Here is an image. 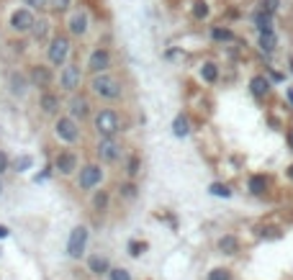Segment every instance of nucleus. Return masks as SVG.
Wrapping results in <instances>:
<instances>
[{"mask_svg": "<svg viewBox=\"0 0 293 280\" xmlns=\"http://www.w3.org/2000/svg\"><path fill=\"white\" fill-rule=\"evenodd\" d=\"M31 165H34V160H31V157H18V160H16V170H18V172L29 170Z\"/></svg>", "mask_w": 293, "mask_h": 280, "instance_id": "nucleus-29", "label": "nucleus"}, {"mask_svg": "<svg viewBox=\"0 0 293 280\" xmlns=\"http://www.w3.org/2000/svg\"><path fill=\"white\" fill-rule=\"evenodd\" d=\"M44 34H47V21H39V26H36V39H44Z\"/></svg>", "mask_w": 293, "mask_h": 280, "instance_id": "nucleus-31", "label": "nucleus"}, {"mask_svg": "<svg viewBox=\"0 0 293 280\" xmlns=\"http://www.w3.org/2000/svg\"><path fill=\"white\" fill-rule=\"evenodd\" d=\"M77 167V157L75 155H70V152H64V155H59L57 157V170L62 172V175H70V172Z\"/></svg>", "mask_w": 293, "mask_h": 280, "instance_id": "nucleus-11", "label": "nucleus"}, {"mask_svg": "<svg viewBox=\"0 0 293 280\" xmlns=\"http://www.w3.org/2000/svg\"><path fill=\"white\" fill-rule=\"evenodd\" d=\"M11 26L16 29V31H29V29H34L36 26V21H34V16L29 13V11H16L13 13V18H11Z\"/></svg>", "mask_w": 293, "mask_h": 280, "instance_id": "nucleus-8", "label": "nucleus"}, {"mask_svg": "<svg viewBox=\"0 0 293 280\" xmlns=\"http://www.w3.org/2000/svg\"><path fill=\"white\" fill-rule=\"evenodd\" d=\"M90 272H95V275H101V272H108V260L106 257H90Z\"/></svg>", "mask_w": 293, "mask_h": 280, "instance_id": "nucleus-18", "label": "nucleus"}, {"mask_svg": "<svg viewBox=\"0 0 293 280\" xmlns=\"http://www.w3.org/2000/svg\"><path fill=\"white\" fill-rule=\"evenodd\" d=\"M52 3H54V8H57V11H64L67 6H70V0H52Z\"/></svg>", "mask_w": 293, "mask_h": 280, "instance_id": "nucleus-35", "label": "nucleus"}, {"mask_svg": "<svg viewBox=\"0 0 293 280\" xmlns=\"http://www.w3.org/2000/svg\"><path fill=\"white\" fill-rule=\"evenodd\" d=\"M262 6H265V13H270V11H275V8H278V0H265Z\"/></svg>", "mask_w": 293, "mask_h": 280, "instance_id": "nucleus-34", "label": "nucleus"}, {"mask_svg": "<svg viewBox=\"0 0 293 280\" xmlns=\"http://www.w3.org/2000/svg\"><path fill=\"white\" fill-rule=\"evenodd\" d=\"M85 244H87V229L85 226L72 229L70 242H67V254H70V257H80L85 252Z\"/></svg>", "mask_w": 293, "mask_h": 280, "instance_id": "nucleus-3", "label": "nucleus"}, {"mask_svg": "<svg viewBox=\"0 0 293 280\" xmlns=\"http://www.w3.org/2000/svg\"><path fill=\"white\" fill-rule=\"evenodd\" d=\"M267 185H270V180H267L265 175L250 178V193H252V196H262V193L267 190Z\"/></svg>", "mask_w": 293, "mask_h": 280, "instance_id": "nucleus-13", "label": "nucleus"}, {"mask_svg": "<svg viewBox=\"0 0 293 280\" xmlns=\"http://www.w3.org/2000/svg\"><path fill=\"white\" fill-rule=\"evenodd\" d=\"M8 170V157H6V152H0V172H6Z\"/></svg>", "mask_w": 293, "mask_h": 280, "instance_id": "nucleus-36", "label": "nucleus"}, {"mask_svg": "<svg viewBox=\"0 0 293 280\" xmlns=\"http://www.w3.org/2000/svg\"><path fill=\"white\" fill-rule=\"evenodd\" d=\"M26 3H29L31 8H41V6H47V0H26Z\"/></svg>", "mask_w": 293, "mask_h": 280, "instance_id": "nucleus-37", "label": "nucleus"}, {"mask_svg": "<svg viewBox=\"0 0 293 280\" xmlns=\"http://www.w3.org/2000/svg\"><path fill=\"white\" fill-rule=\"evenodd\" d=\"M70 113H72L75 118H77V116H80V118L87 116V100H85V98H72V100H70Z\"/></svg>", "mask_w": 293, "mask_h": 280, "instance_id": "nucleus-17", "label": "nucleus"}, {"mask_svg": "<svg viewBox=\"0 0 293 280\" xmlns=\"http://www.w3.org/2000/svg\"><path fill=\"white\" fill-rule=\"evenodd\" d=\"M260 49H262L265 54H273V52L278 49V39H275V34H260Z\"/></svg>", "mask_w": 293, "mask_h": 280, "instance_id": "nucleus-15", "label": "nucleus"}, {"mask_svg": "<svg viewBox=\"0 0 293 280\" xmlns=\"http://www.w3.org/2000/svg\"><path fill=\"white\" fill-rule=\"evenodd\" d=\"M290 72H293V59H290Z\"/></svg>", "mask_w": 293, "mask_h": 280, "instance_id": "nucleus-43", "label": "nucleus"}, {"mask_svg": "<svg viewBox=\"0 0 293 280\" xmlns=\"http://www.w3.org/2000/svg\"><path fill=\"white\" fill-rule=\"evenodd\" d=\"M54 128H57V136L64 139V142H77V136H80V131H77V126H75L72 118H59Z\"/></svg>", "mask_w": 293, "mask_h": 280, "instance_id": "nucleus-7", "label": "nucleus"}, {"mask_svg": "<svg viewBox=\"0 0 293 280\" xmlns=\"http://www.w3.org/2000/svg\"><path fill=\"white\" fill-rule=\"evenodd\" d=\"M70 31H72V34H77V36L87 31V16H85V13H77V16L70 21Z\"/></svg>", "mask_w": 293, "mask_h": 280, "instance_id": "nucleus-16", "label": "nucleus"}, {"mask_svg": "<svg viewBox=\"0 0 293 280\" xmlns=\"http://www.w3.org/2000/svg\"><path fill=\"white\" fill-rule=\"evenodd\" d=\"M93 90L103 98H119L121 95V85L114 80V77H108V75H95L93 77Z\"/></svg>", "mask_w": 293, "mask_h": 280, "instance_id": "nucleus-2", "label": "nucleus"}, {"mask_svg": "<svg viewBox=\"0 0 293 280\" xmlns=\"http://www.w3.org/2000/svg\"><path fill=\"white\" fill-rule=\"evenodd\" d=\"M49 77H52V75H49L47 67H36V70L31 72V80H34L36 85H49Z\"/></svg>", "mask_w": 293, "mask_h": 280, "instance_id": "nucleus-21", "label": "nucleus"}, {"mask_svg": "<svg viewBox=\"0 0 293 280\" xmlns=\"http://www.w3.org/2000/svg\"><path fill=\"white\" fill-rule=\"evenodd\" d=\"M139 172V160H131L129 162V175H137Z\"/></svg>", "mask_w": 293, "mask_h": 280, "instance_id": "nucleus-33", "label": "nucleus"}, {"mask_svg": "<svg viewBox=\"0 0 293 280\" xmlns=\"http://www.w3.org/2000/svg\"><path fill=\"white\" fill-rule=\"evenodd\" d=\"M209 280H232V272L224 270V267H216V270L209 272Z\"/></svg>", "mask_w": 293, "mask_h": 280, "instance_id": "nucleus-25", "label": "nucleus"}, {"mask_svg": "<svg viewBox=\"0 0 293 280\" xmlns=\"http://www.w3.org/2000/svg\"><path fill=\"white\" fill-rule=\"evenodd\" d=\"M288 178H290V180H293V165H290V167H288Z\"/></svg>", "mask_w": 293, "mask_h": 280, "instance_id": "nucleus-41", "label": "nucleus"}, {"mask_svg": "<svg viewBox=\"0 0 293 280\" xmlns=\"http://www.w3.org/2000/svg\"><path fill=\"white\" fill-rule=\"evenodd\" d=\"M98 155H101V160H106V162H114L116 157H119V144L114 142V139H103L101 144H98Z\"/></svg>", "mask_w": 293, "mask_h": 280, "instance_id": "nucleus-10", "label": "nucleus"}, {"mask_svg": "<svg viewBox=\"0 0 293 280\" xmlns=\"http://www.w3.org/2000/svg\"><path fill=\"white\" fill-rule=\"evenodd\" d=\"M67 52H70V41H67V36H54L52 44H49V62L62 64L67 59Z\"/></svg>", "mask_w": 293, "mask_h": 280, "instance_id": "nucleus-4", "label": "nucleus"}, {"mask_svg": "<svg viewBox=\"0 0 293 280\" xmlns=\"http://www.w3.org/2000/svg\"><path fill=\"white\" fill-rule=\"evenodd\" d=\"M108 198H106V193H101V196H95V208H106Z\"/></svg>", "mask_w": 293, "mask_h": 280, "instance_id": "nucleus-32", "label": "nucleus"}, {"mask_svg": "<svg viewBox=\"0 0 293 280\" xmlns=\"http://www.w3.org/2000/svg\"><path fill=\"white\" fill-rule=\"evenodd\" d=\"M111 280H131V275H129V270L116 267V270H111Z\"/></svg>", "mask_w": 293, "mask_h": 280, "instance_id": "nucleus-28", "label": "nucleus"}, {"mask_svg": "<svg viewBox=\"0 0 293 280\" xmlns=\"http://www.w3.org/2000/svg\"><path fill=\"white\" fill-rule=\"evenodd\" d=\"M11 90H13V93H18V95L26 90V80H24V75H18V72H13V75H11Z\"/></svg>", "mask_w": 293, "mask_h": 280, "instance_id": "nucleus-23", "label": "nucleus"}, {"mask_svg": "<svg viewBox=\"0 0 293 280\" xmlns=\"http://www.w3.org/2000/svg\"><path fill=\"white\" fill-rule=\"evenodd\" d=\"M124 193H126L129 198H134V196H137V188H134V185H126V188H124Z\"/></svg>", "mask_w": 293, "mask_h": 280, "instance_id": "nucleus-38", "label": "nucleus"}, {"mask_svg": "<svg viewBox=\"0 0 293 280\" xmlns=\"http://www.w3.org/2000/svg\"><path fill=\"white\" fill-rule=\"evenodd\" d=\"M101 178H103L101 167H95V165H87L85 170H80V188H85V190L95 188V185L101 183Z\"/></svg>", "mask_w": 293, "mask_h": 280, "instance_id": "nucleus-6", "label": "nucleus"}, {"mask_svg": "<svg viewBox=\"0 0 293 280\" xmlns=\"http://www.w3.org/2000/svg\"><path fill=\"white\" fill-rule=\"evenodd\" d=\"M250 90H252V95H255V98H265V95L270 93V82H267L265 77H252Z\"/></svg>", "mask_w": 293, "mask_h": 280, "instance_id": "nucleus-12", "label": "nucleus"}, {"mask_svg": "<svg viewBox=\"0 0 293 280\" xmlns=\"http://www.w3.org/2000/svg\"><path fill=\"white\" fill-rule=\"evenodd\" d=\"M108 64H111V57L106 49H95L93 54H90V62H87V67L93 70V72H106L108 70Z\"/></svg>", "mask_w": 293, "mask_h": 280, "instance_id": "nucleus-9", "label": "nucleus"}, {"mask_svg": "<svg viewBox=\"0 0 293 280\" xmlns=\"http://www.w3.org/2000/svg\"><path fill=\"white\" fill-rule=\"evenodd\" d=\"M219 249H221L224 254H234V252L239 249V242H237V236H232V234L221 236V239H219Z\"/></svg>", "mask_w": 293, "mask_h": 280, "instance_id": "nucleus-14", "label": "nucleus"}, {"mask_svg": "<svg viewBox=\"0 0 293 280\" xmlns=\"http://www.w3.org/2000/svg\"><path fill=\"white\" fill-rule=\"evenodd\" d=\"M129 249H131V254H134V257H139V254H142V249H144V244L131 242V244H129Z\"/></svg>", "mask_w": 293, "mask_h": 280, "instance_id": "nucleus-30", "label": "nucleus"}, {"mask_svg": "<svg viewBox=\"0 0 293 280\" xmlns=\"http://www.w3.org/2000/svg\"><path fill=\"white\" fill-rule=\"evenodd\" d=\"M41 108H44V113H54V111L59 108V100H57L54 95H49V93H47V95L41 98Z\"/></svg>", "mask_w": 293, "mask_h": 280, "instance_id": "nucleus-22", "label": "nucleus"}, {"mask_svg": "<svg viewBox=\"0 0 293 280\" xmlns=\"http://www.w3.org/2000/svg\"><path fill=\"white\" fill-rule=\"evenodd\" d=\"M6 236H8V229H6V226H0V239H6Z\"/></svg>", "mask_w": 293, "mask_h": 280, "instance_id": "nucleus-39", "label": "nucleus"}, {"mask_svg": "<svg viewBox=\"0 0 293 280\" xmlns=\"http://www.w3.org/2000/svg\"><path fill=\"white\" fill-rule=\"evenodd\" d=\"M193 16H196V18H206V16H209V6L204 3V0L193 3Z\"/></svg>", "mask_w": 293, "mask_h": 280, "instance_id": "nucleus-27", "label": "nucleus"}, {"mask_svg": "<svg viewBox=\"0 0 293 280\" xmlns=\"http://www.w3.org/2000/svg\"><path fill=\"white\" fill-rule=\"evenodd\" d=\"M172 131H175V136H188V118L185 116H177L175 118V123H172Z\"/></svg>", "mask_w": 293, "mask_h": 280, "instance_id": "nucleus-19", "label": "nucleus"}, {"mask_svg": "<svg viewBox=\"0 0 293 280\" xmlns=\"http://www.w3.org/2000/svg\"><path fill=\"white\" fill-rule=\"evenodd\" d=\"M201 77H204L206 82H214L219 77V70H216V64L214 62H206L204 67H201Z\"/></svg>", "mask_w": 293, "mask_h": 280, "instance_id": "nucleus-20", "label": "nucleus"}, {"mask_svg": "<svg viewBox=\"0 0 293 280\" xmlns=\"http://www.w3.org/2000/svg\"><path fill=\"white\" fill-rule=\"evenodd\" d=\"M288 100H290V105H293V88L288 90Z\"/></svg>", "mask_w": 293, "mask_h": 280, "instance_id": "nucleus-40", "label": "nucleus"}, {"mask_svg": "<svg viewBox=\"0 0 293 280\" xmlns=\"http://www.w3.org/2000/svg\"><path fill=\"white\" fill-rule=\"evenodd\" d=\"M95 128L108 139V136H114L119 128H121V121H119V113L116 111H101L95 116Z\"/></svg>", "mask_w": 293, "mask_h": 280, "instance_id": "nucleus-1", "label": "nucleus"}, {"mask_svg": "<svg viewBox=\"0 0 293 280\" xmlns=\"http://www.w3.org/2000/svg\"><path fill=\"white\" fill-rule=\"evenodd\" d=\"M288 142H290V147H293V131H290V136H288Z\"/></svg>", "mask_w": 293, "mask_h": 280, "instance_id": "nucleus-42", "label": "nucleus"}, {"mask_svg": "<svg viewBox=\"0 0 293 280\" xmlns=\"http://www.w3.org/2000/svg\"><path fill=\"white\" fill-rule=\"evenodd\" d=\"M211 36L219 39V41H232V39H234V34L227 31V29H211Z\"/></svg>", "mask_w": 293, "mask_h": 280, "instance_id": "nucleus-26", "label": "nucleus"}, {"mask_svg": "<svg viewBox=\"0 0 293 280\" xmlns=\"http://www.w3.org/2000/svg\"><path fill=\"white\" fill-rule=\"evenodd\" d=\"M0 190H3V185H0Z\"/></svg>", "mask_w": 293, "mask_h": 280, "instance_id": "nucleus-44", "label": "nucleus"}, {"mask_svg": "<svg viewBox=\"0 0 293 280\" xmlns=\"http://www.w3.org/2000/svg\"><path fill=\"white\" fill-rule=\"evenodd\" d=\"M80 80H82V72H80L77 64H67L64 72H62V88L64 90H77Z\"/></svg>", "mask_w": 293, "mask_h": 280, "instance_id": "nucleus-5", "label": "nucleus"}, {"mask_svg": "<svg viewBox=\"0 0 293 280\" xmlns=\"http://www.w3.org/2000/svg\"><path fill=\"white\" fill-rule=\"evenodd\" d=\"M209 190H211V196H219V198H229V196H232V190L224 185V183H214Z\"/></svg>", "mask_w": 293, "mask_h": 280, "instance_id": "nucleus-24", "label": "nucleus"}]
</instances>
